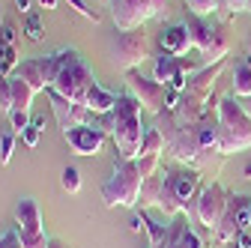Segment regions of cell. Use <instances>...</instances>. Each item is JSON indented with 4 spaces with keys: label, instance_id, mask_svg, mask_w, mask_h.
<instances>
[{
    "label": "cell",
    "instance_id": "1",
    "mask_svg": "<svg viewBox=\"0 0 251 248\" xmlns=\"http://www.w3.org/2000/svg\"><path fill=\"white\" fill-rule=\"evenodd\" d=\"M168 156L185 168H195V171H203V168H212L218 171V162L225 156L218 152V114H206L203 120L185 126L174 141L165 144Z\"/></svg>",
    "mask_w": 251,
    "mask_h": 248
},
{
    "label": "cell",
    "instance_id": "2",
    "mask_svg": "<svg viewBox=\"0 0 251 248\" xmlns=\"http://www.w3.org/2000/svg\"><path fill=\"white\" fill-rule=\"evenodd\" d=\"M99 126L114 138V147H117L120 159H138L141 156V144H144L147 126L141 123V102L129 90L117 93L114 111L99 117Z\"/></svg>",
    "mask_w": 251,
    "mask_h": 248
},
{
    "label": "cell",
    "instance_id": "3",
    "mask_svg": "<svg viewBox=\"0 0 251 248\" xmlns=\"http://www.w3.org/2000/svg\"><path fill=\"white\" fill-rule=\"evenodd\" d=\"M218 114V152L233 156L251 147V117L242 111L236 96H225L215 108Z\"/></svg>",
    "mask_w": 251,
    "mask_h": 248
},
{
    "label": "cell",
    "instance_id": "4",
    "mask_svg": "<svg viewBox=\"0 0 251 248\" xmlns=\"http://www.w3.org/2000/svg\"><path fill=\"white\" fill-rule=\"evenodd\" d=\"M141 185H144V176L138 171V162L135 159H120V156H114V171L102 182L99 192H102V200H105L108 209H117V206L138 209Z\"/></svg>",
    "mask_w": 251,
    "mask_h": 248
},
{
    "label": "cell",
    "instance_id": "5",
    "mask_svg": "<svg viewBox=\"0 0 251 248\" xmlns=\"http://www.w3.org/2000/svg\"><path fill=\"white\" fill-rule=\"evenodd\" d=\"M93 84H96V75H93L90 63L78 51L63 48V63H60V69L54 75V84L48 90H54V93H60V96H66L69 102L87 108V93H90Z\"/></svg>",
    "mask_w": 251,
    "mask_h": 248
},
{
    "label": "cell",
    "instance_id": "6",
    "mask_svg": "<svg viewBox=\"0 0 251 248\" xmlns=\"http://www.w3.org/2000/svg\"><path fill=\"white\" fill-rule=\"evenodd\" d=\"M144 60H150V36L144 33V27L135 30H117V36L111 42V63L117 72H132L138 69Z\"/></svg>",
    "mask_w": 251,
    "mask_h": 248
},
{
    "label": "cell",
    "instance_id": "7",
    "mask_svg": "<svg viewBox=\"0 0 251 248\" xmlns=\"http://www.w3.org/2000/svg\"><path fill=\"white\" fill-rule=\"evenodd\" d=\"M227 200H230V192L225 185L222 182H209V185L201 189L195 203L185 209V219H192V222H198V224H203V227H209L215 233L218 222H222V215L227 209Z\"/></svg>",
    "mask_w": 251,
    "mask_h": 248
},
{
    "label": "cell",
    "instance_id": "8",
    "mask_svg": "<svg viewBox=\"0 0 251 248\" xmlns=\"http://www.w3.org/2000/svg\"><path fill=\"white\" fill-rule=\"evenodd\" d=\"M111 18L117 30H135L144 27L150 18H159L165 6L159 0H111Z\"/></svg>",
    "mask_w": 251,
    "mask_h": 248
},
{
    "label": "cell",
    "instance_id": "9",
    "mask_svg": "<svg viewBox=\"0 0 251 248\" xmlns=\"http://www.w3.org/2000/svg\"><path fill=\"white\" fill-rule=\"evenodd\" d=\"M251 227V195H230L227 200V209L222 215V222L215 227V242L218 245H233L236 233L239 230H248Z\"/></svg>",
    "mask_w": 251,
    "mask_h": 248
},
{
    "label": "cell",
    "instance_id": "10",
    "mask_svg": "<svg viewBox=\"0 0 251 248\" xmlns=\"http://www.w3.org/2000/svg\"><path fill=\"white\" fill-rule=\"evenodd\" d=\"M126 90H129L132 96L141 102V108L150 111V114H159L162 105H165V96H168V84L155 81V78H147L138 69L126 72Z\"/></svg>",
    "mask_w": 251,
    "mask_h": 248
},
{
    "label": "cell",
    "instance_id": "11",
    "mask_svg": "<svg viewBox=\"0 0 251 248\" xmlns=\"http://www.w3.org/2000/svg\"><path fill=\"white\" fill-rule=\"evenodd\" d=\"M45 96H48V102H51V111H54V117H57V126H60L63 135L72 132V129H78V126H87V123H96V120H99L96 114H90L84 105L69 102L66 96H60V93H54V90H45Z\"/></svg>",
    "mask_w": 251,
    "mask_h": 248
},
{
    "label": "cell",
    "instance_id": "12",
    "mask_svg": "<svg viewBox=\"0 0 251 248\" xmlns=\"http://www.w3.org/2000/svg\"><path fill=\"white\" fill-rule=\"evenodd\" d=\"M105 135L108 132L99 126V123H87V126H78V129L66 132L63 138H66V144H69V149L75 156H96V152H102Z\"/></svg>",
    "mask_w": 251,
    "mask_h": 248
},
{
    "label": "cell",
    "instance_id": "13",
    "mask_svg": "<svg viewBox=\"0 0 251 248\" xmlns=\"http://www.w3.org/2000/svg\"><path fill=\"white\" fill-rule=\"evenodd\" d=\"M168 176H171V182H174V192H176V198H179V203H182V215H185V209L195 203V198H198L201 189H203V176H201V171H195V168H182V171L168 168Z\"/></svg>",
    "mask_w": 251,
    "mask_h": 248
},
{
    "label": "cell",
    "instance_id": "14",
    "mask_svg": "<svg viewBox=\"0 0 251 248\" xmlns=\"http://www.w3.org/2000/svg\"><path fill=\"white\" fill-rule=\"evenodd\" d=\"M159 45L165 54H174V57H185L188 51L195 48L192 42V33H188V24H168L162 33H159Z\"/></svg>",
    "mask_w": 251,
    "mask_h": 248
},
{
    "label": "cell",
    "instance_id": "15",
    "mask_svg": "<svg viewBox=\"0 0 251 248\" xmlns=\"http://www.w3.org/2000/svg\"><path fill=\"white\" fill-rule=\"evenodd\" d=\"M15 227L21 233H42V209L33 198H21L15 203Z\"/></svg>",
    "mask_w": 251,
    "mask_h": 248
},
{
    "label": "cell",
    "instance_id": "16",
    "mask_svg": "<svg viewBox=\"0 0 251 248\" xmlns=\"http://www.w3.org/2000/svg\"><path fill=\"white\" fill-rule=\"evenodd\" d=\"M185 24H188V33H192L195 48L206 57V51L212 48V39H215V27H218V21H206V18H201V15H192Z\"/></svg>",
    "mask_w": 251,
    "mask_h": 248
},
{
    "label": "cell",
    "instance_id": "17",
    "mask_svg": "<svg viewBox=\"0 0 251 248\" xmlns=\"http://www.w3.org/2000/svg\"><path fill=\"white\" fill-rule=\"evenodd\" d=\"M21 81H27L30 87H33V93H45V72H42V57H27L21 60V63L15 66V72Z\"/></svg>",
    "mask_w": 251,
    "mask_h": 248
},
{
    "label": "cell",
    "instance_id": "18",
    "mask_svg": "<svg viewBox=\"0 0 251 248\" xmlns=\"http://www.w3.org/2000/svg\"><path fill=\"white\" fill-rule=\"evenodd\" d=\"M114 105H117V93L105 90L99 81L90 87V93H87V111H90V114L105 117V114H111V111H114Z\"/></svg>",
    "mask_w": 251,
    "mask_h": 248
},
{
    "label": "cell",
    "instance_id": "19",
    "mask_svg": "<svg viewBox=\"0 0 251 248\" xmlns=\"http://www.w3.org/2000/svg\"><path fill=\"white\" fill-rule=\"evenodd\" d=\"M162 182H165V171H159L155 176L144 179L141 195H138V209H159V195H162Z\"/></svg>",
    "mask_w": 251,
    "mask_h": 248
},
{
    "label": "cell",
    "instance_id": "20",
    "mask_svg": "<svg viewBox=\"0 0 251 248\" xmlns=\"http://www.w3.org/2000/svg\"><path fill=\"white\" fill-rule=\"evenodd\" d=\"M176 72H179V57H174V54H165V51H162L159 57H155V63H152V78H155V81L171 84Z\"/></svg>",
    "mask_w": 251,
    "mask_h": 248
},
{
    "label": "cell",
    "instance_id": "21",
    "mask_svg": "<svg viewBox=\"0 0 251 248\" xmlns=\"http://www.w3.org/2000/svg\"><path fill=\"white\" fill-rule=\"evenodd\" d=\"M12 81V111H30V105H33V87H30L27 81H21L18 75H9Z\"/></svg>",
    "mask_w": 251,
    "mask_h": 248
},
{
    "label": "cell",
    "instance_id": "22",
    "mask_svg": "<svg viewBox=\"0 0 251 248\" xmlns=\"http://www.w3.org/2000/svg\"><path fill=\"white\" fill-rule=\"evenodd\" d=\"M233 96L236 99H248L251 96V66L245 60L233 63Z\"/></svg>",
    "mask_w": 251,
    "mask_h": 248
},
{
    "label": "cell",
    "instance_id": "23",
    "mask_svg": "<svg viewBox=\"0 0 251 248\" xmlns=\"http://www.w3.org/2000/svg\"><path fill=\"white\" fill-rule=\"evenodd\" d=\"M165 152V138H162V132L159 129H147V135H144V144H141V156H162Z\"/></svg>",
    "mask_w": 251,
    "mask_h": 248
},
{
    "label": "cell",
    "instance_id": "24",
    "mask_svg": "<svg viewBox=\"0 0 251 248\" xmlns=\"http://www.w3.org/2000/svg\"><path fill=\"white\" fill-rule=\"evenodd\" d=\"M24 36H27L30 42H39V39L45 36L42 15H36V12H27V18H24Z\"/></svg>",
    "mask_w": 251,
    "mask_h": 248
},
{
    "label": "cell",
    "instance_id": "25",
    "mask_svg": "<svg viewBox=\"0 0 251 248\" xmlns=\"http://www.w3.org/2000/svg\"><path fill=\"white\" fill-rule=\"evenodd\" d=\"M60 185H63V192H69V195H78L81 192V171L78 168H63L60 174Z\"/></svg>",
    "mask_w": 251,
    "mask_h": 248
},
{
    "label": "cell",
    "instance_id": "26",
    "mask_svg": "<svg viewBox=\"0 0 251 248\" xmlns=\"http://www.w3.org/2000/svg\"><path fill=\"white\" fill-rule=\"evenodd\" d=\"M185 6L192 9V15H201V18L215 15L218 9H222V3H218V0H185Z\"/></svg>",
    "mask_w": 251,
    "mask_h": 248
},
{
    "label": "cell",
    "instance_id": "27",
    "mask_svg": "<svg viewBox=\"0 0 251 248\" xmlns=\"http://www.w3.org/2000/svg\"><path fill=\"white\" fill-rule=\"evenodd\" d=\"M135 162H138V171H141L144 179H150L162 171V156H138Z\"/></svg>",
    "mask_w": 251,
    "mask_h": 248
},
{
    "label": "cell",
    "instance_id": "28",
    "mask_svg": "<svg viewBox=\"0 0 251 248\" xmlns=\"http://www.w3.org/2000/svg\"><path fill=\"white\" fill-rule=\"evenodd\" d=\"M15 144H18V135L15 132H3V135H0V165H9L12 162Z\"/></svg>",
    "mask_w": 251,
    "mask_h": 248
},
{
    "label": "cell",
    "instance_id": "29",
    "mask_svg": "<svg viewBox=\"0 0 251 248\" xmlns=\"http://www.w3.org/2000/svg\"><path fill=\"white\" fill-rule=\"evenodd\" d=\"M6 117H9V129H12L18 138H21V132L30 126V123H33V120H30V111H9Z\"/></svg>",
    "mask_w": 251,
    "mask_h": 248
},
{
    "label": "cell",
    "instance_id": "30",
    "mask_svg": "<svg viewBox=\"0 0 251 248\" xmlns=\"http://www.w3.org/2000/svg\"><path fill=\"white\" fill-rule=\"evenodd\" d=\"M0 111L3 114L12 111V81H9V75H0Z\"/></svg>",
    "mask_w": 251,
    "mask_h": 248
},
{
    "label": "cell",
    "instance_id": "31",
    "mask_svg": "<svg viewBox=\"0 0 251 248\" xmlns=\"http://www.w3.org/2000/svg\"><path fill=\"white\" fill-rule=\"evenodd\" d=\"M179 248H203V239H201V233L185 222V227H182V236H179Z\"/></svg>",
    "mask_w": 251,
    "mask_h": 248
},
{
    "label": "cell",
    "instance_id": "32",
    "mask_svg": "<svg viewBox=\"0 0 251 248\" xmlns=\"http://www.w3.org/2000/svg\"><path fill=\"white\" fill-rule=\"evenodd\" d=\"M66 3H69V6H72L78 15H84L87 21H93V24H99V21H102V15H99L96 9H90V6L84 3V0H66Z\"/></svg>",
    "mask_w": 251,
    "mask_h": 248
},
{
    "label": "cell",
    "instance_id": "33",
    "mask_svg": "<svg viewBox=\"0 0 251 248\" xmlns=\"http://www.w3.org/2000/svg\"><path fill=\"white\" fill-rule=\"evenodd\" d=\"M21 141H24V147H27V149H36V147H39V141H42V129H36L33 123H30V126L21 132Z\"/></svg>",
    "mask_w": 251,
    "mask_h": 248
},
{
    "label": "cell",
    "instance_id": "34",
    "mask_svg": "<svg viewBox=\"0 0 251 248\" xmlns=\"http://www.w3.org/2000/svg\"><path fill=\"white\" fill-rule=\"evenodd\" d=\"M0 60L9 66V72H15V66L21 63V60H18V48L15 45H0Z\"/></svg>",
    "mask_w": 251,
    "mask_h": 248
},
{
    "label": "cell",
    "instance_id": "35",
    "mask_svg": "<svg viewBox=\"0 0 251 248\" xmlns=\"http://www.w3.org/2000/svg\"><path fill=\"white\" fill-rule=\"evenodd\" d=\"M0 248H24V245H21V233H18V227H9V230L0 233Z\"/></svg>",
    "mask_w": 251,
    "mask_h": 248
},
{
    "label": "cell",
    "instance_id": "36",
    "mask_svg": "<svg viewBox=\"0 0 251 248\" xmlns=\"http://www.w3.org/2000/svg\"><path fill=\"white\" fill-rule=\"evenodd\" d=\"M222 3V9H227L230 15H236V12H245L248 9V0H218Z\"/></svg>",
    "mask_w": 251,
    "mask_h": 248
},
{
    "label": "cell",
    "instance_id": "37",
    "mask_svg": "<svg viewBox=\"0 0 251 248\" xmlns=\"http://www.w3.org/2000/svg\"><path fill=\"white\" fill-rule=\"evenodd\" d=\"M233 248H251V227L236 233V239H233Z\"/></svg>",
    "mask_w": 251,
    "mask_h": 248
},
{
    "label": "cell",
    "instance_id": "38",
    "mask_svg": "<svg viewBox=\"0 0 251 248\" xmlns=\"http://www.w3.org/2000/svg\"><path fill=\"white\" fill-rule=\"evenodd\" d=\"M129 227H132L135 233H138V230H144V222H141V212H138V209L132 212V222H129Z\"/></svg>",
    "mask_w": 251,
    "mask_h": 248
},
{
    "label": "cell",
    "instance_id": "39",
    "mask_svg": "<svg viewBox=\"0 0 251 248\" xmlns=\"http://www.w3.org/2000/svg\"><path fill=\"white\" fill-rule=\"evenodd\" d=\"M30 3H33V0H15V9L27 15V12H30Z\"/></svg>",
    "mask_w": 251,
    "mask_h": 248
},
{
    "label": "cell",
    "instance_id": "40",
    "mask_svg": "<svg viewBox=\"0 0 251 248\" xmlns=\"http://www.w3.org/2000/svg\"><path fill=\"white\" fill-rule=\"evenodd\" d=\"M239 105H242V111L251 117V96H248V99H239Z\"/></svg>",
    "mask_w": 251,
    "mask_h": 248
},
{
    "label": "cell",
    "instance_id": "41",
    "mask_svg": "<svg viewBox=\"0 0 251 248\" xmlns=\"http://www.w3.org/2000/svg\"><path fill=\"white\" fill-rule=\"evenodd\" d=\"M48 248H69V245L63 242V239H51V242H48Z\"/></svg>",
    "mask_w": 251,
    "mask_h": 248
},
{
    "label": "cell",
    "instance_id": "42",
    "mask_svg": "<svg viewBox=\"0 0 251 248\" xmlns=\"http://www.w3.org/2000/svg\"><path fill=\"white\" fill-rule=\"evenodd\" d=\"M39 3H42V9H54V6H57V0H39Z\"/></svg>",
    "mask_w": 251,
    "mask_h": 248
},
{
    "label": "cell",
    "instance_id": "43",
    "mask_svg": "<svg viewBox=\"0 0 251 248\" xmlns=\"http://www.w3.org/2000/svg\"><path fill=\"white\" fill-rule=\"evenodd\" d=\"M33 126H36V129H42V132H45V120H42V117H33Z\"/></svg>",
    "mask_w": 251,
    "mask_h": 248
},
{
    "label": "cell",
    "instance_id": "44",
    "mask_svg": "<svg viewBox=\"0 0 251 248\" xmlns=\"http://www.w3.org/2000/svg\"><path fill=\"white\" fill-rule=\"evenodd\" d=\"M242 60H245L248 66H251V39H248V51H245V57H242Z\"/></svg>",
    "mask_w": 251,
    "mask_h": 248
},
{
    "label": "cell",
    "instance_id": "45",
    "mask_svg": "<svg viewBox=\"0 0 251 248\" xmlns=\"http://www.w3.org/2000/svg\"><path fill=\"white\" fill-rule=\"evenodd\" d=\"M245 176H248V179H251V165H248V168H245Z\"/></svg>",
    "mask_w": 251,
    "mask_h": 248
},
{
    "label": "cell",
    "instance_id": "46",
    "mask_svg": "<svg viewBox=\"0 0 251 248\" xmlns=\"http://www.w3.org/2000/svg\"><path fill=\"white\" fill-rule=\"evenodd\" d=\"M245 12H251V0H248V9H245Z\"/></svg>",
    "mask_w": 251,
    "mask_h": 248
},
{
    "label": "cell",
    "instance_id": "47",
    "mask_svg": "<svg viewBox=\"0 0 251 248\" xmlns=\"http://www.w3.org/2000/svg\"><path fill=\"white\" fill-rule=\"evenodd\" d=\"M102 3H111V0H102Z\"/></svg>",
    "mask_w": 251,
    "mask_h": 248
},
{
    "label": "cell",
    "instance_id": "48",
    "mask_svg": "<svg viewBox=\"0 0 251 248\" xmlns=\"http://www.w3.org/2000/svg\"><path fill=\"white\" fill-rule=\"evenodd\" d=\"M147 248H150V245H147Z\"/></svg>",
    "mask_w": 251,
    "mask_h": 248
}]
</instances>
